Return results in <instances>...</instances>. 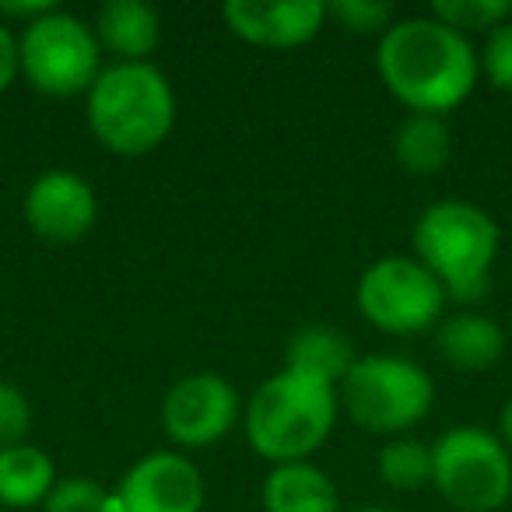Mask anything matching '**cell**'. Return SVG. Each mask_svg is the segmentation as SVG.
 I'll return each mask as SVG.
<instances>
[{
  "label": "cell",
  "instance_id": "6da1fadb",
  "mask_svg": "<svg viewBox=\"0 0 512 512\" xmlns=\"http://www.w3.org/2000/svg\"><path fill=\"white\" fill-rule=\"evenodd\" d=\"M376 67L393 99L428 116L463 106L481 78L474 43L432 15L397 18L379 36Z\"/></svg>",
  "mask_w": 512,
  "mask_h": 512
},
{
  "label": "cell",
  "instance_id": "7a4b0ae2",
  "mask_svg": "<svg viewBox=\"0 0 512 512\" xmlns=\"http://www.w3.org/2000/svg\"><path fill=\"white\" fill-rule=\"evenodd\" d=\"M498 225L484 207L463 197L435 200L414 221V260L456 302H477L491 285L498 260Z\"/></svg>",
  "mask_w": 512,
  "mask_h": 512
},
{
  "label": "cell",
  "instance_id": "3957f363",
  "mask_svg": "<svg viewBox=\"0 0 512 512\" xmlns=\"http://www.w3.org/2000/svg\"><path fill=\"white\" fill-rule=\"evenodd\" d=\"M341 411L334 386L320 379L281 369L267 383L256 386L242 411V428L256 456L278 463L309 460L330 439Z\"/></svg>",
  "mask_w": 512,
  "mask_h": 512
},
{
  "label": "cell",
  "instance_id": "277c9868",
  "mask_svg": "<svg viewBox=\"0 0 512 512\" xmlns=\"http://www.w3.org/2000/svg\"><path fill=\"white\" fill-rule=\"evenodd\" d=\"M88 127L106 151L123 158L162 148L176 127V92L155 64H109L95 78Z\"/></svg>",
  "mask_w": 512,
  "mask_h": 512
},
{
  "label": "cell",
  "instance_id": "5b68a950",
  "mask_svg": "<svg viewBox=\"0 0 512 512\" xmlns=\"http://www.w3.org/2000/svg\"><path fill=\"white\" fill-rule=\"evenodd\" d=\"M348 418L376 435H404L432 414L435 383L404 355H365L337 386Z\"/></svg>",
  "mask_w": 512,
  "mask_h": 512
},
{
  "label": "cell",
  "instance_id": "8992f818",
  "mask_svg": "<svg viewBox=\"0 0 512 512\" xmlns=\"http://www.w3.org/2000/svg\"><path fill=\"white\" fill-rule=\"evenodd\" d=\"M432 484L456 512L505 509L512 498V449L488 428H449L432 442Z\"/></svg>",
  "mask_w": 512,
  "mask_h": 512
},
{
  "label": "cell",
  "instance_id": "52a82bcc",
  "mask_svg": "<svg viewBox=\"0 0 512 512\" xmlns=\"http://www.w3.org/2000/svg\"><path fill=\"white\" fill-rule=\"evenodd\" d=\"M18 60H22V78L50 99L88 95L102 74V50L95 32L78 15L60 8L25 25L18 36Z\"/></svg>",
  "mask_w": 512,
  "mask_h": 512
},
{
  "label": "cell",
  "instance_id": "ba28073f",
  "mask_svg": "<svg viewBox=\"0 0 512 512\" xmlns=\"http://www.w3.org/2000/svg\"><path fill=\"white\" fill-rule=\"evenodd\" d=\"M449 295L414 256H379L358 278V313L383 334H425L442 320Z\"/></svg>",
  "mask_w": 512,
  "mask_h": 512
},
{
  "label": "cell",
  "instance_id": "9c48e42d",
  "mask_svg": "<svg viewBox=\"0 0 512 512\" xmlns=\"http://www.w3.org/2000/svg\"><path fill=\"white\" fill-rule=\"evenodd\" d=\"M242 421L239 390L218 372H193L169 386L162 400V428L176 446L204 449L225 439Z\"/></svg>",
  "mask_w": 512,
  "mask_h": 512
},
{
  "label": "cell",
  "instance_id": "30bf717a",
  "mask_svg": "<svg viewBox=\"0 0 512 512\" xmlns=\"http://www.w3.org/2000/svg\"><path fill=\"white\" fill-rule=\"evenodd\" d=\"M204 477L183 453H148L123 474L116 488V512H200Z\"/></svg>",
  "mask_w": 512,
  "mask_h": 512
},
{
  "label": "cell",
  "instance_id": "8fae6325",
  "mask_svg": "<svg viewBox=\"0 0 512 512\" xmlns=\"http://www.w3.org/2000/svg\"><path fill=\"white\" fill-rule=\"evenodd\" d=\"M25 225L46 242H78L95 228L99 197L85 176L71 169H50L25 190Z\"/></svg>",
  "mask_w": 512,
  "mask_h": 512
},
{
  "label": "cell",
  "instance_id": "7c38bea8",
  "mask_svg": "<svg viewBox=\"0 0 512 512\" xmlns=\"http://www.w3.org/2000/svg\"><path fill=\"white\" fill-rule=\"evenodd\" d=\"M221 22L232 36L264 50H295L327 25L323 0H228Z\"/></svg>",
  "mask_w": 512,
  "mask_h": 512
},
{
  "label": "cell",
  "instance_id": "4fadbf2b",
  "mask_svg": "<svg viewBox=\"0 0 512 512\" xmlns=\"http://www.w3.org/2000/svg\"><path fill=\"white\" fill-rule=\"evenodd\" d=\"M99 50L116 64H148L162 46V15L144 0H106L92 25Z\"/></svg>",
  "mask_w": 512,
  "mask_h": 512
},
{
  "label": "cell",
  "instance_id": "5bb4252c",
  "mask_svg": "<svg viewBox=\"0 0 512 512\" xmlns=\"http://www.w3.org/2000/svg\"><path fill=\"white\" fill-rule=\"evenodd\" d=\"M435 348L456 372H488L505 355V330L484 313H453L435 330Z\"/></svg>",
  "mask_w": 512,
  "mask_h": 512
},
{
  "label": "cell",
  "instance_id": "9a60e30c",
  "mask_svg": "<svg viewBox=\"0 0 512 512\" xmlns=\"http://www.w3.org/2000/svg\"><path fill=\"white\" fill-rule=\"evenodd\" d=\"M358 362L355 348H351L348 334L330 323H309V327L295 330L285 351V369L299 372V376L320 379L327 386H341L351 365Z\"/></svg>",
  "mask_w": 512,
  "mask_h": 512
},
{
  "label": "cell",
  "instance_id": "2e32d148",
  "mask_svg": "<svg viewBox=\"0 0 512 512\" xmlns=\"http://www.w3.org/2000/svg\"><path fill=\"white\" fill-rule=\"evenodd\" d=\"M267 512H341L334 481L313 460L278 463L264 481Z\"/></svg>",
  "mask_w": 512,
  "mask_h": 512
},
{
  "label": "cell",
  "instance_id": "e0dca14e",
  "mask_svg": "<svg viewBox=\"0 0 512 512\" xmlns=\"http://www.w3.org/2000/svg\"><path fill=\"white\" fill-rule=\"evenodd\" d=\"M57 484V467L36 442L0 449V509H32L50 498Z\"/></svg>",
  "mask_w": 512,
  "mask_h": 512
},
{
  "label": "cell",
  "instance_id": "ac0fdd59",
  "mask_svg": "<svg viewBox=\"0 0 512 512\" xmlns=\"http://www.w3.org/2000/svg\"><path fill=\"white\" fill-rule=\"evenodd\" d=\"M393 155L411 176H435L453 158V130L446 116L411 113L393 134Z\"/></svg>",
  "mask_w": 512,
  "mask_h": 512
},
{
  "label": "cell",
  "instance_id": "d6986e66",
  "mask_svg": "<svg viewBox=\"0 0 512 512\" xmlns=\"http://www.w3.org/2000/svg\"><path fill=\"white\" fill-rule=\"evenodd\" d=\"M379 477L393 491H418L432 484V446L411 435H397L379 449Z\"/></svg>",
  "mask_w": 512,
  "mask_h": 512
},
{
  "label": "cell",
  "instance_id": "ffe728a7",
  "mask_svg": "<svg viewBox=\"0 0 512 512\" xmlns=\"http://www.w3.org/2000/svg\"><path fill=\"white\" fill-rule=\"evenodd\" d=\"M432 18L446 22L460 36H474V32H495L512 18V0H439L432 8Z\"/></svg>",
  "mask_w": 512,
  "mask_h": 512
},
{
  "label": "cell",
  "instance_id": "44dd1931",
  "mask_svg": "<svg viewBox=\"0 0 512 512\" xmlns=\"http://www.w3.org/2000/svg\"><path fill=\"white\" fill-rule=\"evenodd\" d=\"M46 512H116V495H109L95 477H57L50 498L43 502Z\"/></svg>",
  "mask_w": 512,
  "mask_h": 512
},
{
  "label": "cell",
  "instance_id": "7402d4cb",
  "mask_svg": "<svg viewBox=\"0 0 512 512\" xmlns=\"http://www.w3.org/2000/svg\"><path fill=\"white\" fill-rule=\"evenodd\" d=\"M327 18L351 36H383L397 22V8L386 0H334L327 4Z\"/></svg>",
  "mask_w": 512,
  "mask_h": 512
},
{
  "label": "cell",
  "instance_id": "603a6c76",
  "mask_svg": "<svg viewBox=\"0 0 512 512\" xmlns=\"http://www.w3.org/2000/svg\"><path fill=\"white\" fill-rule=\"evenodd\" d=\"M481 74L488 78L491 88L498 92H512V18L488 32L481 50Z\"/></svg>",
  "mask_w": 512,
  "mask_h": 512
},
{
  "label": "cell",
  "instance_id": "cb8c5ba5",
  "mask_svg": "<svg viewBox=\"0 0 512 512\" xmlns=\"http://www.w3.org/2000/svg\"><path fill=\"white\" fill-rule=\"evenodd\" d=\"M32 432V404L15 383L0 379V449L18 446Z\"/></svg>",
  "mask_w": 512,
  "mask_h": 512
},
{
  "label": "cell",
  "instance_id": "d4e9b609",
  "mask_svg": "<svg viewBox=\"0 0 512 512\" xmlns=\"http://www.w3.org/2000/svg\"><path fill=\"white\" fill-rule=\"evenodd\" d=\"M22 74V60H18V36L11 32L8 22H0V95L15 85Z\"/></svg>",
  "mask_w": 512,
  "mask_h": 512
},
{
  "label": "cell",
  "instance_id": "484cf974",
  "mask_svg": "<svg viewBox=\"0 0 512 512\" xmlns=\"http://www.w3.org/2000/svg\"><path fill=\"white\" fill-rule=\"evenodd\" d=\"M57 8V4H50V0H0V22H22V29L25 25H32L36 18H43V15H50V11Z\"/></svg>",
  "mask_w": 512,
  "mask_h": 512
},
{
  "label": "cell",
  "instance_id": "4316f807",
  "mask_svg": "<svg viewBox=\"0 0 512 512\" xmlns=\"http://www.w3.org/2000/svg\"><path fill=\"white\" fill-rule=\"evenodd\" d=\"M498 439H502L505 446L512 449V397L505 400L502 414H498Z\"/></svg>",
  "mask_w": 512,
  "mask_h": 512
},
{
  "label": "cell",
  "instance_id": "83f0119b",
  "mask_svg": "<svg viewBox=\"0 0 512 512\" xmlns=\"http://www.w3.org/2000/svg\"><path fill=\"white\" fill-rule=\"evenodd\" d=\"M351 512H393V509H379V505H365V509H351Z\"/></svg>",
  "mask_w": 512,
  "mask_h": 512
},
{
  "label": "cell",
  "instance_id": "f1b7e54d",
  "mask_svg": "<svg viewBox=\"0 0 512 512\" xmlns=\"http://www.w3.org/2000/svg\"><path fill=\"white\" fill-rule=\"evenodd\" d=\"M0 512H4V509H0Z\"/></svg>",
  "mask_w": 512,
  "mask_h": 512
}]
</instances>
